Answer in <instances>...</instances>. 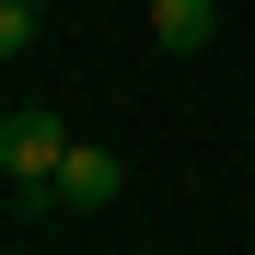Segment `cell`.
Here are the masks:
<instances>
[{
  "label": "cell",
  "instance_id": "obj_1",
  "mask_svg": "<svg viewBox=\"0 0 255 255\" xmlns=\"http://www.w3.org/2000/svg\"><path fill=\"white\" fill-rule=\"evenodd\" d=\"M58 162H70V128H58L47 105H23L12 128H0V174H12L23 209H58Z\"/></svg>",
  "mask_w": 255,
  "mask_h": 255
},
{
  "label": "cell",
  "instance_id": "obj_2",
  "mask_svg": "<svg viewBox=\"0 0 255 255\" xmlns=\"http://www.w3.org/2000/svg\"><path fill=\"white\" fill-rule=\"evenodd\" d=\"M128 174H116V151L105 139H70V162H58V209H105Z\"/></svg>",
  "mask_w": 255,
  "mask_h": 255
},
{
  "label": "cell",
  "instance_id": "obj_3",
  "mask_svg": "<svg viewBox=\"0 0 255 255\" xmlns=\"http://www.w3.org/2000/svg\"><path fill=\"white\" fill-rule=\"evenodd\" d=\"M209 35H221V0H151V47L162 58H197Z\"/></svg>",
  "mask_w": 255,
  "mask_h": 255
},
{
  "label": "cell",
  "instance_id": "obj_4",
  "mask_svg": "<svg viewBox=\"0 0 255 255\" xmlns=\"http://www.w3.org/2000/svg\"><path fill=\"white\" fill-rule=\"evenodd\" d=\"M35 23H47L35 0H0V58H23V47H35Z\"/></svg>",
  "mask_w": 255,
  "mask_h": 255
},
{
  "label": "cell",
  "instance_id": "obj_5",
  "mask_svg": "<svg viewBox=\"0 0 255 255\" xmlns=\"http://www.w3.org/2000/svg\"><path fill=\"white\" fill-rule=\"evenodd\" d=\"M35 12H47V0H35Z\"/></svg>",
  "mask_w": 255,
  "mask_h": 255
}]
</instances>
